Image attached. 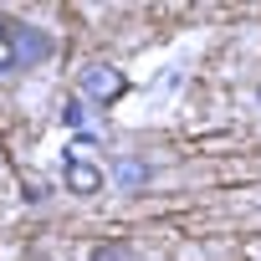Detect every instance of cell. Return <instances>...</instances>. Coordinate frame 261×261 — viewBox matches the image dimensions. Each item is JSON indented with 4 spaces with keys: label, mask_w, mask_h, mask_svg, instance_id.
Segmentation results:
<instances>
[{
    "label": "cell",
    "mask_w": 261,
    "mask_h": 261,
    "mask_svg": "<svg viewBox=\"0 0 261 261\" xmlns=\"http://www.w3.org/2000/svg\"><path fill=\"white\" fill-rule=\"evenodd\" d=\"M0 41L11 46V57L0 62V72H31V67L51 62V51H57L51 31H41V26H31L21 16H6V11H0Z\"/></svg>",
    "instance_id": "1"
},
{
    "label": "cell",
    "mask_w": 261,
    "mask_h": 261,
    "mask_svg": "<svg viewBox=\"0 0 261 261\" xmlns=\"http://www.w3.org/2000/svg\"><path fill=\"white\" fill-rule=\"evenodd\" d=\"M77 87H82V97H92V102H118L123 92H128V77L118 72V67H108V62H87L82 67V77H77Z\"/></svg>",
    "instance_id": "2"
},
{
    "label": "cell",
    "mask_w": 261,
    "mask_h": 261,
    "mask_svg": "<svg viewBox=\"0 0 261 261\" xmlns=\"http://www.w3.org/2000/svg\"><path fill=\"white\" fill-rule=\"evenodd\" d=\"M62 179H67V190H72V195H102V185H108V174H102L92 159H67Z\"/></svg>",
    "instance_id": "3"
},
{
    "label": "cell",
    "mask_w": 261,
    "mask_h": 261,
    "mask_svg": "<svg viewBox=\"0 0 261 261\" xmlns=\"http://www.w3.org/2000/svg\"><path fill=\"white\" fill-rule=\"evenodd\" d=\"M113 179H118V185H123V190H139V185H149V179H154V169H149V164H144V159H123V164H118V174H113Z\"/></svg>",
    "instance_id": "4"
},
{
    "label": "cell",
    "mask_w": 261,
    "mask_h": 261,
    "mask_svg": "<svg viewBox=\"0 0 261 261\" xmlns=\"http://www.w3.org/2000/svg\"><path fill=\"white\" fill-rule=\"evenodd\" d=\"M87 261H134V251H128V241H102V246H92Z\"/></svg>",
    "instance_id": "5"
},
{
    "label": "cell",
    "mask_w": 261,
    "mask_h": 261,
    "mask_svg": "<svg viewBox=\"0 0 261 261\" xmlns=\"http://www.w3.org/2000/svg\"><path fill=\"white\" fill-rule=\"evenodd\" d=\"M62 118H67V128H82V118H87V113H82V102H67V108H62Z\"/></svg>",
    "instance_id": "6"
}]
</instances>
